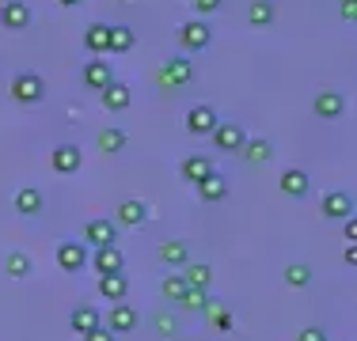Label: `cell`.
<instances>
[{"label": "cell", "instance_id": "cell-26", "mask_svg": "<svg viewBox=\"0 0 357 341\" xmlns=\"http://www.w3.org/2000/svg\"><path fill=\"white\" fill-rule=\"evenodd\" d=\"M248 19H251V27H270L274 23V0H251Z\"/></svg>", "mask_w": 357, "mask_h": 341}, {"label": "cell", "instance_id": "cell-2", "mask_svg": "<svg viewBox=\"0 0 357 341\" xmlns=\"http://www.w3.org/2000/svg\"><path fill=\"white\" fill-rule=\"evenodd\" d=\"M137 319H141L137 307H133L130 300H118V303L107 311V330H110L114 338H118V334H130V330H137Z\"/></svg>", "mask_w": 357, "mask_h": 341}, {"label": "cell", "instance_id": "cell-10", "mask_svg": "<svg viewBox=\"0 0 357 341\" xmlns=\"http://www.w3.org/2000/svg\"><path fill=\"white\" fill-rule=\"evenodd\" d=\"M217 110L213 106H190V114H186V133H194V136H209L217 129Z\"/></svg>", "mask_w": 357, "mask_h": 341}, {"label": "cell", "instance_id": "cell-12", "mask_svg": "<svg viewBox=\"0 0 357 341\" xmlns=\"http://www.w3.org/2000/svg\"><path fill=\"white\" fill-rule=\"evenodd\" d=\"M312 110H316L319 118H342V110H346V99H342V91H335V88H323L316 99H312Z\"/></svg>", "mask_w": 357, "mask_h": 341}, {"label": "cell", "instance_id": "cell-39", "mask_svg": "<svg viewBox=\"0 0 357 341\" xmlns=\"http://www.w3.org/2000/svg\"><path fill=\"white\" fill-rule=\"evenodd\" d=\"M156 326H160V334H164V338H172V334H175V319H167V315H160Z\"/></svg>", "mask_w": 357, "mask_h": 341}, {"label": "cell", "instance_id": "cell-24", "mask_svg": "<svg viewBox=\"0 0 357 341\" xmlns=\"http://www.w3.org/2000/svg\"><path fill=\"white\" fill-rule=\"evenodd\" d=\"M213 164H209V156H186L183 164H178V175L186 178V182H198V178H206Z\"/></svg>", "mask_w": 357, "mask_h": 341}, {"label": "cell", "instance_id": "cell-28", "mask_svg": "<svg viewBox=\"0 0 357 341\" xmlns=\"http://www.w3.org/2000/svg\"><path fill=\"white\" fill-rule=\"evenodd\" d=\"M4 273H8L12 280H23V277L31 273V258H27L23 251H12V254L4 258Z\"/></svg>", "mask_w": 357, "mask_h": 341}, {"label": "cell", "instance_id": "cell-8", "mask_svg": "<svg viewBox=\"0 0 357 341\" xmlns=\"http://www.w3.org/2000/svg\"><path fill=\"white\" fill-rule=\"evenodd\" d=\"M80 164H84V156H80L76 144H57V148L50 152V167H54L57 175H76Z\"/></svg>", "mask_w": 357, "mask_h": 341}, {"label": "cell", "instance_id": "cell-20", "mask_svg": "<svg viewBox=\"0 0 357 341\" xmlns=\"http://www.w3.org/2000/svg\"><path fill=\"white\" fill-rule=\"evenodd\" d=\"M42 190L38 186H20V190H15V212H23V216H38L42 212Z\"/></svg>", "mask_w": 357, "mask_h": 341}, {"label": "cell", "instance_id": "cell-7", "mask_svg": "<svg viewBox=\"0 0 357 341\" xmlns=\"http://www.w3.org/2000/svg\"><path fill=\"white\" fill-rule=\"evenodd\" d=\"M0 27L27 31L31 27V8L23 4V0H4V4H0Z\"/></svg>", "mask_w": 357, "mask_h": 341}, {"label": "cell", "instance_id": "cell-15", "mask_svg": "<svg viewBox=\"0 0 357 341\" xmlns=\"http://www.w3.org/2000/svg\"><path fill=\"white\" fill-rule=\"evenodd\" d=\"M69 326L76 330V334H91L96 326H103V315H99V307H91V303H80V307H73V315H69Z\"/></svg>", "mask_w": 357, "mask_h": 341}, {"label": "cell", "instance_id": "cell-4", "mask_svg": "<svg viewBox=\"0 0 357 341\" xmlns=\"http://www.w3.org/2000/svg\"><path fill=\"white\" fill-rule=\"evenodd\" d=\"M57 266H61L65 273H80L84 266H88V246L76 243V239H65V243L57 246Z\"/></svg>", "mask_w": 357, "mask_h": 341}, {"label": "cell", "instance_id": "cell-42", "mask_svg": "<svg viewBox=\"0 0 357 341\" xmlns=\"http://www.w3.org/2000/svg\"><path fill=\"white\" fill-rule=\"evenodd\" d=\"M61 8H76V4H84V0H57Z\"/></svg>", "mask_w": 357, "mask_h": 341}, {"label": "cell", "instance_id": "cell-27", "mask_svg": "<svg viewBox=\"0 0 357 341\" xmlns=\"http://www.w3.org/2000/svg\"><path fill=\"white\" fill-rule=\"evenodd\" d=\"M243 159H248V164H266L270 156H274V144L270 141H243Z\"/></svg>", "mask_w": 357, "mask_h": 341}, {"label": "cell", "instance_id": "cell-18", "mask_svg": "<svg viewBox=\"0 0 357 341\" xmlns=\"http://www.w3.org/2000/svg\"><path fill=\"white\" fill-rule=\"evenodd\" d=\"M156 254H160L164 266H186V262H190V246H186L183 239H164V243L156 246Z\"/></svg>", "mask_w": 357, "mask_h": 341}, {"label": "cell", "instance_id": "cell-16", "mask_svg": "<svg viewBox=\"0 0 357 341\" xmlns=\"http://www.w3.org/2000/svg\"><path fill=\"white\" fill-rule=\"evenodd\" d=\"M91 266L99 269V277H107V273H122L126 258H122V251H118V243H110V246H96V258H91Z\"/></svg>", "mask_w": 357, "mask_h": 341}, {"label": "cell", "instance_id": "cell-34", "mask_svg": "<svg viewBox=\"0 0 357 341\" xmlns=\"http://www.w3.org/2000/svg\"><path fill=\"white\" fill-rule=\"evenodd\" d=\"M183 292H186V280H183V273H175V277H164V296L167 300H183Z\"/></svg>", "mask_w": 357, "mask_h": 341}, {"label": "cell", "instance_id": "cell-14", "mask_svg": "<svg viewBox=\"0 0 357 341\" xmlns=\"http://www.w3.org/2000/svg\"><path fill=\"white\" fill-rule=\"evenodd\" d=\"M194 186H198V198H202V201H209V205L228 198V178L220 175V170H209V175H206V178H198Z\"/></svg>", "mask_w": 357, "mask_h": 341}, {"label": "cell", "instance_id": "cell-13", "mask_svg": "<svg viewBox=\"0 0 357 341\" xmlns=\"http://www.w3.org/2000/svg\"><path fill=\"white\" fill-rule=\"evenodd\" d=\"M319 209H323V216H331V220H350L354 216V198L342 190H331L327 198L319 201Z\"/></svg>", "mask_w": 357, "mask_h": 341}, {"label": "cell", "instance_id": "cell-37", "mask_svg": "<svg viewBox=\"0 0 357 341\" xmlns=\"http://www.w3.org/2000/svg\"><path fill=\"white\" fill-rule=\"evenodd\" d=\"M84 341H114V334H110L107 326H96L91 334H84Z\"/></svg>", "mask_w": 357, "mask_h": 341}, {"label": "cell", "instance_id": "cell-29", "mask_svg": "<svg viewBox=\"0 0 357 341\" xmlns=\"http://www.w3.org/2000/svg\"><path fill=\"white\" fill-rule=\"evenodd\" d=\"M183 280H186V288H202V292H206L209 280H213V269H209V266H186Z\"/></svg>", "mask_w": 357, "mask_h": 341}, {"label": "cell", "instance_id": "cell-19", "mask_svg": "<svg viewBox=\"0 0 357 341\" xmlns=\"http://www.w3.org/2000/svg\"><path fill=\"white\" fill-rule=\"evenodd\" d=\"M149 220V205L137 201V198H130V201H122L118 205V216H114V224H126V228H137Z\"/></svg>", "mask_w": 357, "mask_h": 341}, {"label": "cell", "instance_id": "cell-9", "mask_svg": "<svg viewBox=\"0 0 357 341\" xmlns=\"http://www.w3.org/2000/svg\"><path fill=\"white\" fill-rule=\"evenodd\" d=\"M209 136H213V148H220V152H240L243 141H248L236 122H217V129L209 133Z\"/></svg>", "mask_w": 357, "mask_h": 341}, {"label": "cell", "instance_id": "cell-22", "mask_svg": "<svg viewBox=\"0 0 357 341\" xmlns=\"http://www.w3.org/2000/svg\"><path fill=\"white\" fill-rule=\"evenodd\" d=\"M308 190H312V178L301 167H289L282 175V193H289V198H304Z\"/></svg>", "mask_w": 357, "mask_h": 341}, {"label": "cell", "instance_id": "cell-11", "mask_svg": "<svg viewBox=\"0 0 357 341\" xmlns=\"http://www.w3.org/2000/svg\"><path fill=\"white\" fill-rule=\"evenodd\" d=\"M99 99H103V106H107V110L122 114V110L133 102V88H130V84H122V80H110L107 88L99 91Z\"/></svg>", "mask_w": 357, "mask_h": 341}, {"label": "cell", "instance_id": "cell-30", "mask_svg": "<svg viewBox=\"0 0 357 341\" xmlns=\"http://www.w3.org/2000/svg\"><path fill=\"white\" fill-rule=\"evenodd\" d=\"M99 148L110 152V156H114V152H122L126 148V133L118 129V125H107V129L99 133Z\"/></svg>", "mask_w": 357, "mask_h": 341}, {"label": "cell", "instance_id": "cell-36", "mask_svg": "<svg viewBox=\"0 0 357 341\" xmlns=\"http://www.w3.org/2000/svg\"><path fill=\"white\" fill-rule=\"evenodd\" d=\"M190 4H194V12H198V15H209V12H217V8H220V0H190Z\"/></svg>", "mask_w": 357, "mask_h": 341}, {"label": "cell", "instance_id": "cell-38", "mask_svg": "<svg viewBox=\"0 0 357 341\" xmlns=\"http://www.w3.org/2000/svg\"><path fill=\"white\" fill-rule=\"evenodd\" d=\"M338 12H342V19H357V0H342V4H338Z\"/></svg>", "mask_w": 357, "mask_h": 341}, {"label": "cell", "instance_id": "cell-31", "mask_svg": "<svg viewBox=\"0 0 357 341\" xmlns=\"http://www.w3.org/2000/svg\"><path fill=\"white\" fill-rule=\"evenodd\" d=\"M133 49V31L130 27H110V54H126Z\"/></svg>", "mask_w": 357, "mask_h": 341}, {"label": "cell", "instance_id": "cell-23", "mask_svg": "<svg viewBox=\"0 0 357 341\" xmlns=\"http://www.w3.org/2000/svg\"><path fill=\"white\" fill-rule=\"evenodd\" d=\"M84 46H88L91 54H110V27L107 23H91V27L84 31Z\"/></svg>", "mask_w": 357, "mask_h": 341}, {"label": "cell", "instance_id": "cell-5", "mask_svg": "<svg viewBox=\"0 0 357 341\" xmlns=\"http://www.w3.org/2000/svg\"><path fill=\"white\" fill-rule=\"evenodd\" d=\"M114 239H118V224H114V220L96 216V220H88V224H84V243H91V246H110Z\"/></svg>", "mask_w": 357, "mask_h": 341}, {"label": "cell", "instance_id": "cell-35", "mask_svg": "<svg viewBox=\"0 0 357 341\" xmlns=\"http://www.w3.org/2000/svg\"><path fill=\"white\" fill-rule=\"evenodd\" d=\"M296 341H327V334H323L319 326H304L301 334H296Z\"/></svg>", "mask_w": 357, "mask_h": 341}, {"label": "cell", "instance_id": "cell-21", "mask_svg": "<svg viewBox=\"0 0 357 341\" xmlns=\"http://www.w3.org/2000/svg\"><path fill=\"white\" fill-rule=\"evenodd\" d=\"M126 292H130V280H126V273H107V277H99V296L103 300H126Z\"/></svg>", "mask_w": 357, "mask_h": 341}, {"label": "cell", "instance_id": "cell-33", "mask_svg": "<svg viewBox=\"0 0 357 341\" xmlns=\"http://www.w3.org/2000/svg\"><path fill=\"white\" fill-rule=\"evenodd\" d=\"M209 296L202 292V288H186L183 292V300H178V307H183V311H202V303H206Z\"/></svg>", "mask_w": 357, "mask_h": 341}, {"label": "cell", "instance_id": "cell-32", "mask_svg": "<svg viewBox=\"0 0 357 341\" xmlns=\"http://www.w3.org/2000/svg\"><path fill=\"white\" fill-rule=\"evenodd\" d=\"M285 285H289V288H308V285H312V269L301 266V262H296V266H289V269H285Z\"/></svg>", "mask_w": 357, "mask_h": 341}, {"label": "cell", "instance_id": "cell-17", "mask_svg": "<svg viewBox=\"0 0 357 341\" xmlns=\"http://www.w3.org/2000/svg\"><path fill=\"white\" fill-rule=\"evenodd\" d=\"M80 76H84V84H88V88H99V91H103L107 84L114 80V72H110V61H107V57H91V61L84 65Z\"/></svg>", "mask_w": 357, "mask_h": 341}, {"label": "cell", "instance_id": "cell-3", "mask_svg": "<svg viewBox=\"0 0 357 341\" xmlns=\"http://www.w3.org/2000/svg\"><path fill=\"white\" fill-rule=\"evenodd\" d=\"M194 80V61L190 57H167V65L160 68V84L164 88H183Z\"/></svg>", "mask_w": 357, "mask_h": 341}, {"label": "cell", "instance_id": "cell-6", "mask_svg": "<svg viewBox=\"0 0 357 341\" xmlns=\"http://www.w3.org/2000/svg\"><path fill=\"white\" fill-rule=\"evenodd\" d=\"M178 42H183L186 49H206L209 42H213V31H209V23H202V19H190V23H183L178 27Z\"/></svg>", "mask_w": 357, "mask_h": 341}, {"label": "cell", "instance_id": "cell-25", "mask_svg": "<svg viewBox=\"0 0 357 341\" xmlns=\"http://www.w3.org/2000/svg\"><path fill=\"white\" fill-rule=\"evenodd\" d=\"M202 311H206V319H209V326H213V330H232V311H228L220 300H206V303H202Z\"/></svg>", "mask_w": 357, "mask_h": 341}, {"label": "cell", "instance_id": "cell-40", "mask_svg": "<svg viewBox=\"0 0 357 341\" xmlns=\"http://www.w3.org/2000/svg\"><path fill=\"white\" fill-rule=\"evenodd\" d=\"M346 239H350V243H357V220H354V216L346 220Z\"/></svg>", "mask_w": 357, "mask_h": 341}, {"label": "cell", "instance_id": "cell-1", "mask_svg": "<svg viewBox=\"0 0 357 341\" xmlns=\"http://www.w3.org/2000/svg\"><path fill=\"white\" fill-rule=\"evenodd\" d=\"M12 99L23 102V106H35V102L46 99V80L38 72H20L12 80Z\"/></svg>", "mask_w": 357, "mask_h": 341}, {"label": "cell", "instance_id": "cell-41", "mask_svg": "<svg viewBox=\"0 0 357 341\" xmlns=\"http://www.w3.org/2000/svg\"><path fill=\"white\" fill-rule=\"evenodd\" d=\"M346 262H350V266H357V243L346 246Z\"/></svg>", "mask_w": 357, "mask_h": 341}]
</instances>
